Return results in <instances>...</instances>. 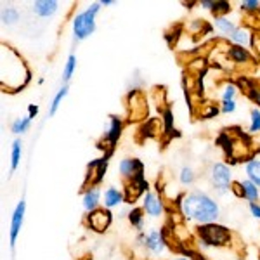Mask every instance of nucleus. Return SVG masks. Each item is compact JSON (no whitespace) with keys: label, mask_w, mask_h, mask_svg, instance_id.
Listing matches in <instances>:
<instances>
[{"label":"nucleus","mask_w":260,"mask_h":260,"mask_svg":"<svg viewBox=\"0 0 260 260\" xmlns=\"http://www.w3.org/2000/svg\"><path fill=\"white\" fill-rule=\"evenodd\" d=\"M179 210L184 219L196 222L200 225L213 224L220 217V207L210 194L203 191L184 192L179 198Z\"/></svg>","instance_id":"1"},{"label":"nucleus","mask_w":260,"mask_h":260,"mask_svg":"<svg viewBox=\"0 0 260 260\" xmlns=\"http://www.w3.org/2000/svg\"><path fill=\"white\" fill-rule=\"evenodd\" d=\"M101 4L95 2V4H90L85 11L78 12L77 16L73 18V35H75V40L82 42V40H87L90 35H94L95 28V18H98L99 11H101Z\"/></svg>","instance_id":"2"},{"label":"nucleus","mask_w":260,"mask_h":260,"mask_svg":"<svg viewBox=\"0 0 260 260\" xmlns=\"http://www.w3.org/2000/svg\"><path fill=\"white\" fill-rule=\"evenodd\" d=\"M198 236H200V245L201 246H231V238L233 233L217 222L213 224H205L198 228Z\"/></svg>","instance_id":"3"},{"label":"nucleus","mask_w":260,"mask_h":260,"mask_svg":"<svg viewBox=\"0 0 260 260\" xmlns=\"http://www.w3.org/2000/svg\"><path fill=\"white\" fill-rule=\"evenodd\" d=\"M210 182L213 186V189L219 196H224L231 192V186H233V170L231 167H228L225 163H213L212 169H210Z\"/></svg>","instance_id":"4"},{"label":"nucleus","mask_w":260,"mask_h":260,"mask_svg":"<svg viewBox=\"0 0 260 260\" xmlns=\"http://www.w3.org/2000/svg\"><path fill=\"white\" fill-rule=\"evenodd\" d=\"M111 222H113L111 210L101 207V208H98V210L87 213L85 219H83V225H85L87 229L94 231V233L103 234V233H106V231L110 229Z\"/></svg>","instance_id":"5"},{"label":"nucleus","mask_w":260,"mask_h":260,"mask_svg":"<svg viewBox=\"0 0 260 260\" xmlns=\"http://www.w3.org/2000/svg\"><path fill=\"white\" fill-rule=\"evenodd\" d=\"M106 167H108V156L99 158V160L90 163L89 170H87V175H85V182H83V192L87 189H92V187H99L98 184L103 180Z\"/></svg>","instance_id":"6"},{"label":"nucleus","mask_w":260,"mask_h":260,"mask_svg":"<svg viewBox=\"0 0 260 260\" xmlns=\"http://www.w3.org/2000/svg\"><path fill=\"white\" fill-rule=\"evenodd\" d=\"M144 250H148L151 255H154V257H160V255L165 253L167 240H165V234H163V231L151 229L149 233H146Z\"/></svg>","instance_id":"7"},{"label":"nucleus","mask_w":260,"mask_h":260,"mask_svg":"<svg viewBox=\"0 0 260 260\" xmlns=\"http://www.w3.org/2000/svg\"><path fill=\"white\" fill-rule=\"evenodd\" d=\"M24 212H26V203L24 200H21L18 205H16L14 212H12V219H11V231H9V245L11 248H16V243H18V236L21 233V228H23L24 222Z\"/></svg>","instance_id":"8"},{"label":"nucleus","mask_w":260,"mask_h":260,"mask_svg":"<svg viewBox=\"0 0 260 260\" xmlns=\"http://www.w3.org/2000/svg\"><path fill=\"white\" fill-rule=\"evenodd\" d=\"M146 192H148V182L144 180V175L125 182L123 194H125V201H127V203H136V201L142 198Z\"/></svg>","instance_id":"9"},{"label":"nucleus","mask_w":260,"mask_h":260,"mask_svg":"<svg viewBox=\"0 0 260 260\" xmlns=\"http://www.w3.org/2000/svg\"><path fill=\"white\" fill-rule=\"evenodd\" d=\"M121 130H123V121L118 116H111L110 118V127H108L106 134H104V139L108 142V148L104 149V156L110 158L111 153H113V148L115 144L118 142L120 136H121Z\"/></svg>","instance_id":"10"},{"label":"nucleus","mask_w":260,"mask_h":260,"mask_svg":"<svg viewBox=\"0 0 260 260\" xmlns=\"http://www.w3.org/2000/svg\"><path fill=\"white\" fill-rule=\"evenodd\" d=\"M142 210L148 213L149 217H153V219H158V217H161L165 213V203H163L156 192L148 191L142 196Z\"/></svg>","instance_id":"11"},{"label":"nucleus","mask_w":260,"mask_h":260,"mask_svg":"<svg viewBox=\"0 0 260 260\" xmlns=\"http://www.w3.org/2000/svg\"><path fill=\"white\" fill-rule=\"evenodd\" d=\"M118 169H120V174H121V179H123V182H127V180L141 177L142 170H144V165H142V163L137 160V158H125V160L120 161Z\"/></svg>","instance_id":"12"},{"label":"nucleus","mask_w":260,"mask_h":260,"mask_svg":"<svg viewBox=\"0 0 260 260\" xmlns=\"http://www.w3.org/2000/svg\"><path fill=\"white\" fill-rule=\"evenodd\" d=\"M57 9H59V4L56 0H37L31 4L33 14H37L39 18H50L56 14Z\"/></svg>","instance_id":"13"},{"label":"nucleus","mask_w":260,"mask_h":260,"mask_svg":"<svg viewBox=\"0 0 260 260\" xmlns=\"http://www.w3.org/2000/svg\"><path fill=\"white\" fill-rule=\"evenodd\" d=\"M82 205H83V210L87 213L101 208V189L99 187H92V189H87L83 192Z\"/></svg>","instance_id":"14"},{"label":"nucleus","mask_w":260,"mask_h":260,"mask_svg":"<svg viewBox=\"0 0 260 260\" xmlns=\"http://www.w3.org/2000/svg\"><path fill=\"white\" fill-rule=\"evenodd\" d=\"M125 201V194L123 191L116 189V187H108L106 191H104V208H108V210H111V208H116L118 205H121Z\"/></svg>","instance_id":"15"},{"label":"nucleus","mask_w":260,"mask_h":260,"mask_svg":"<svg viewBox=\"0 0 260 260\" xmlns=\"http://www.w3.org/2000/svg\"><path fill=\"white\" fill-rule=\"evenodd\" d=\"M228 56L238 64H243V62H248L251 59L250 52L246 47H240V45H231L228 50Z\"/></svg>","instance_id":"16"},{"label":"nucleus","mask_w":260,"mask_h":260,"mask_svg":"<svg viewBox=\"0 0 260 260\" xmlns=\"http://www.w3.org/2000/svg\"><path fill=\"white\" fill-rule=\"evenodd\" d=\"M245 170H246V175H248V179L251 182L260 187V160L258 158H251V160L246 161Z\"/></svg>","instance_id":"17"},{"label":"nucleus","mask_w":260,"mask_h":260,"mask_svg":"<svg viewBox=\"0 0 260 260\" xmlns=\"http://www.w3.org/2000/svg\"><path fill=\"white\" fill-rule=\"evenodd\" d=\"M213 24H215V28L219 30L222 35H225L228 39H231V37L234 35V31L238 30V26L233 23L229 18H215V21H213Z\"/></svg>","instance_id":"18"},{"label":"nucleus","mask_w":260,"mask_h":260,"mask_svg":"<svg viewBox=\"0 0 260 260\" xmlns=\"http://www.w3.org/2000/svg\"><path fill=\"white\" fill-rule=\"evenodd\" d=\"M241 186H243V192H245V200H248V203H257L260 198L258 186H255L250 179L241 180Z\"/></svg>","instance_id":"19"},{"label":"nucleus","mask_w":260,"mask_h":260,"mask_svg":"<svg viewBox=\"0 0 260 260\" xmlns=\"http://www.w3.org/2000/svg\"><path fill=\"white\" fill-rule=\"evenodd\" d=\"M233 42L234 45H240V47H246V45L251 42V33L248 28H243V26H238V30L234 31V35L229 39Z\"/></svg>","instance_id":"20"},{"label":"nucleus","mask_w":260,"mask_h":260,"mask_svg":"<svg viewBox=\"0 0 260 260\" xmlns=\"http://www.w3.org/2000/svg\"><path fill=\"white\" fill-rule=\"evenodd\" d=\"M21 154H23V144H21V139H16L11 146V172H16L19 167Z\"/></svg>","instance_id":"21"},{"label":"nucleus","mask_w":260,"mask_h":260,"mask_svg":"<svg viewBox=\"0 0 260 260\" xmlns=\"http://www.w3.org/2000/svg\"><path fill=\"white\" fill-rule=\"evenodd\" d=\"M144 210H142V207L141 208H132L128 213V220H130V224L134 225L139 233H142V229H144Z\"/></svg>","instance_id":"22"},{"label":"nucleus","mask_w":260,"mask_h":260,"mask_svg":"<svg viewBox=\"0 0 260 260\" xmlns=\"http://www.w3.org/2000/svg\"><path fill=\"white\" fill-rule=\"evenodd\" d=\"M31 120L30 116H19V118H16L14 121H12V125H11V132L12 134H16V136H19V134H24L28 128H30V125H31Z\"/></svg>","instance_id":"23"},{"label":"nucleus","mask_w":260,"mask_h":260,"mask_svg":"<svg viewBox=\"0 0 260 260\" xmlns=\"http://www.w3.org/2000/svg\"><path fill=\"white\" fill-rule=\"evenodd\" d=\"M68 95V85H62L59 90H57V94L54 95V99H52V103H50V106H49V116H54L57 113V110H59V106H61V103H62V99Z\"/></svg>","instance_id":"24"},{"label":"nucleus","mask_w":260,"mask_h":260,"mask_svg":"<svg viewBox=\"0 0 260 260\" xmlns=\"http://www.w3.org/2000/svg\"><path fill=\"white\" fill-rule=\"evenodd\" d=\"M19 21V11L16 7H4L2 9V23L6 26H12Z\"/></svg>","instance_id":"25"},{"label":"nucleus","mask_w":260,"mask_h":260,"mask_svg":"<svg viewBox=\"0 0 260 260\" xmlns=\"http://www.w3.org/2000/svg\"><path fill=\"white\" fill-rule=\"evenodd\" d=\"M75 68H77V56L75 54H70L68 59H66L64 70H62V80H64V85H68V82L71 80L75 73Z\"/></svg>","instance_id":"26"},{"label":"nucleus","mask_w":260,"mask_h":260,"mask_svg":"<svg viewBox=\"0 0 260 260\" xmlns=\"http://www.w3.org/2000/svg\"><path fill=\"white\" fill-rule=\"evenodd\" d=\"M179 180L182 186H192L196 180V174L191 167H182L180 169V174H179Z\"/></svg>","instance_id":"27"},{"label":"nucleus","mask_w":260,"mask_h":260,"mask_svg":"<svg viewBox=\"0 0 260 260\" xmlns=\"http://www.w3.org/2000/svg\"><path fill=\"white\" fill-rule=\"evenodd\" d=\"M213 16L215 18H225L231 12V4L224 2V0H215V6H213Z\"/></svg>","instance_id":"28"},{"label":"nucleus","mask_w":260,"mask_h":260,"mask_svg":"<svg viewBox=\"0 0 260 260\" xmlns=\"http://www.w3.org/2000/svg\"><path fill=\"white\" fill-rule=\"evenodd\" d=\"M250 134H258L260 132V110L258 108H251L250 111Z\"/></svg>","instance_id":"29"},{"label":"nucleus","mask_w":260,"mask_h":260,"mask_svg":"<svg viewBox=\"0 0 260 260\" xmlns=\"http://www.w3.org/2000/svg\"><path fill=\"white\" fill-rule=\"evenodd\" d=\"M238 94V87L234 85V83H228V85L224 87V90H222V103L224 101H234Z\"/></svg>","instance_id":"30"},{"label":"nucleus","mask_w":260,"mask_h":260,"mask_svg":"<svg viewBox=\"0 0 260 260\" xmlns=\"http://www.w3.org/2000/svg\"><path fill=\"white\" fill-rule=\"evenodd\" d=\"M241 11H246V12H257L260 11V2L257 0H245V2L240 4Z\"/></svg>","instance_id":"31"},{"label":"nucleus","mask_w":260,"mask_h":260,"mask_svg":"<svg viewBox=\"0 0 260 260\" xmlns=\"http://www.w3.org/2000/svg\"><path fill=\"white\" fill-rule=\"evenodd\" d=\"M245 94L248 95V98L253 101L257 106H260V90H257L255 87H251V85H246L245 87Z\"/></svg>","instance_id":"32"},{"label":"nucleus","mask_w":260,"mask_h":260,"mask_svg":"<svg viewBox=\"0 0 260 260\" xmlns=\"http://www.w3.org/2000/svg\"><path fill=\"white\" fill-rule=\"evenodd\" d=\"M220 111L224 113V115H231V113L236 111V101H224V103L220 104Z\"/></svg>","instance_id":"33"},{"label":"nucleus","mask_w":260,"mask_h":260,"mask_svg":"<svg viewBox=\"0 0 260 260\" xmlns=\"http://www.w3.org/2000/svg\"><path fill=\"white\" fill-rule=\"evenodd\" d=\"M231 192H234L238 198H245V192H243L241 182H233V186H231Z\"/></svg>","instance_id":"34"},{"label":"nucleus","mask_w":260,"mask_h":260,"mask_svg":"<svg viewBox=\"0 0 260 260\" xmlns=\"http://www.w3.org/2000/svg\"><path fill=\"white\" fill-rule=\"evenodd\" d=\"M248 208H250L251 215L260 220V205L258 203H248Z\"/></svg>","instance_id":"35"},{"label":"nucleus","mask_w":260,"mask_h":260,"mask_svg":"<svg viewBox=\"0 0 260 260\" xmlns=\"http://www.w3.org/2000/svg\"><path fill=\"white\" fill-rule=\"evenodd\" d=\"M200 7H203V9H208V11H213V6H215V0H201L198 2Z\"/></svg>","instance_id":"36"},{"label":"nucleus","mask_w":260,"mask_h":260,"mask_svg":"<svg viewBox=\"0 0 260 260\" xmlns=\"http://www.w3.org/2000/svg\"><path fill=\"white\" fill-rule=\"evenodd\" d=\"M37 115H39V106L30 104V106H28V116H30V118H35Z\"/></svg>","instance_id":"37"},{"label":"nucleus","mask_w":260,"mask_h":260,"mask_svg":"<svg viewBox=\"0 0 260 260\" xmlns=\"http://www.w3.org/2000/svg\"><path fill=\"white\" fill-rule=\"evenodd\" d=\"M99 4H101V6L104 7V6H113V4H115V2H113V0H101Z\"/></svg>","instance_id":"38"},{"label":"nucleus","mask_w":260,"mask_h":260,"mask_svg":"<svg viewBox=\"0 0 260 260\" xmlns=\"http://www.w3.org/2000/svg\"><path fill=\"white\" fill-rule=\"evenodd\" d=\"M170 260H189L187 257H179V258H170Z\"/></svg>","instance_id":"39"}]
</instances>
